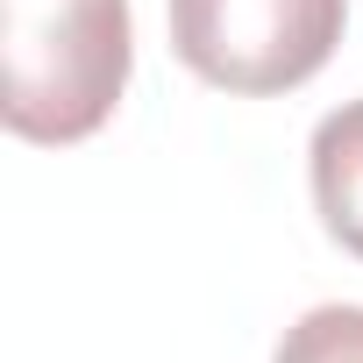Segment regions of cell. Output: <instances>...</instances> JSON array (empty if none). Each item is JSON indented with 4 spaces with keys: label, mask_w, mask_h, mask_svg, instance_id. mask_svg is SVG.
Returning a JSON list of instances; mask_svg holds the SVG:
<instances>
[{
    "label": "cell",
    "mask_w": 363,
    "mask_h": 363,
    "mask_svg": "<svg viewBox=\"0 0 363 363\" xmlns=\"http://www.w3.org/2000/svg\"><path fill=\"white\" fill-rule=\"evenodd\" d=\"M306 171H313L320 228L363 264V100H342L335 114H320L306 143Z\"/></svg>",
    "instance_id": "3957f363"
},
{
    "label": "cell",
    "mask_w": 363,
    "mask_h": 363,
    "mask_svg": "<svg viewBox=\"0 0 363 363\" xmlns=\"http://www.w3.org/2000/svg\"><path fill=\"white\" fill-rule=\"evenodd\" d=\"M271 363H363V306H306Z\"/></svg>",
    "instance_id": "277c9868"
},
{
    "label": "cell",
    "mask_w": 363,
    "mask_h": 363,
    "mask_svg": "<svg viewBox=\"0 0 363 363\" xmlns=\"http://www.w3.org/2000/svg\"><path fill=\"white\" fill-rule=\"evenodd\" d=\"M0 57H8L0 93L8 135L43 150L86 143L114 121L135 65L128 0H0Z\"/></svg>",
    "instance_id": "6da1fadb"
},
{
    "label": "cell",
    "mask_w": 363,
    "mask_h": 363,
    "mask_svg": "<svg viewBox=\"0 0 363 363\" xmlns=\"http://www.w3.org/2000/svg\"><path fill=\"white\" fill-rule=\"evenodd\" d=\"M164 22L193 79L235 100H271L335 57L349 0H164Z\"/></svg>",
    "instance_id": "7a4b0ae2"
}]
</instances>
